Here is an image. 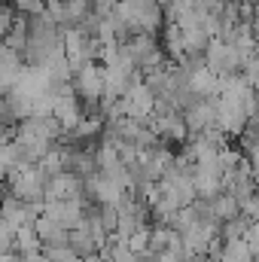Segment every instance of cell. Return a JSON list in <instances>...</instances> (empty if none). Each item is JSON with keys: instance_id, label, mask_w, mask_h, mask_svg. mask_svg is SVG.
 <instances>
[{"instance_id": "1", "label": "cell", "mask_w": 259, "mask_h": 262, "mask_svg": "<svg viewBox=\"0 0 259 262\" xmlns=\"http://www.w3.org/2000/svg\"><path fill=\"white\" fill-rule=\"evenodd\" d=\"M122 113L134 122H149V116L156 113V95L146 89V82L131 85L122 98Z\"/></svg>"}, {"instance_id": "2", "label": "cell", "mask_w": 259, "mask_h": 262, "mask_svg": "<svg viewBox=\"0 0 259 262\" xmlns=\"http://www.w3.org/2000/svg\"><path fill=\"white\" fill-rule=\"evenodd\" d=\"M101 128H104V119H101V116H82L76 128L67 131V137H70V140H89V137H95Z\"/></svg>"}, {"instance_id": "3", "label": "cell", "mask_w": 259, "mask_h": 262, "mask_svg": "<svg viewBox=\"0 0 259 262\" xmlns=\"http://www.w3.org/2000/svg\"><path fill=\"white\" fill-rule=\"evenodd\" d=\"M49 216H52L55 223H61V226H70V223H76L79 207H76L73 201H55V204L49 207Z\"/></svg>"}, {"instance_id": "4", "label": "cell", "mask_w": 259, "mask_h": 262, "mask_svg": "<svg viewBox=\"0 0 259 262\" xmlns=\"http://www.w3.org/2000/svg\"><path fill=\"white\" fill-rule=\"evenodd\" d=\"M37 235H40V238H46V241H64L61 223H55L52 216H46V220H40V223H37Z\"/></svg>"}, {"instance_id": "5", "label": "cell", "mask_w": 259, "mask_h": 262, "mask_svg": "<svg viewBox=\"0 0 259 262\" xmlns=\"http://www.w3.org/2000/svg\"><path fill=\"white\" fill-rule=\"evenodd\" d=\"M15 12H21L25 18L40 15V12H46V0H15Z\"/></svg>"}, {"instance_id": "6", "label": "cell", "mask_w": 259, "mask_h": 262, "mask_svg": "<svg viewBox=\"0 0 259 262\" xmlns=\"http://www.w3.org/2000/svg\"><path fill=\"white\" fill-rule=\"evenodd\" d=\"M15 235H18V244H21L25 250H31V247L37 244V238H40V235H37L34 229H28V226H18V229H15Z\"/></svg>"}, {"instance_id": "7", "label": "cell", "mask_w": 259, "mask_h": 262, "mask_svg": "<svg viewBox=\"0 0 259 262\" xmlns=\"http://www.w3.org/2000/svg\"><path fill=\"white\" fill-rule=\"evenodd\" d=\"M70 241H73V247H79V250H92V235H85V232H73Z\"/></svg>"}, {"instance_id": "8", "label": "cell", "mask_w": 259, "mask_h": 262, "mask_svg": "<svg viewBox=\"0 0 259 262\" xmlns=\"http://www.w3.org/2000/svg\"><path fill=\"white\" fill-rule=\"evenodd\" d=\"M156 3H159L162 9H168V6H174V0H156Z\"/></svg>"}, {"instance_id": "9", "label": "cell", "mask_w": 259, "mask_h": 262, "mask_svg": "<svg viewBox=\"0 0 259 262\" xmlns=\"http://www.w3.org/2000/svg\"><path fill=\"white\" fill-rule=\"evenodd\" d=\"M25 262H43V259H40V256H34V253H31V256H28V259H25Z\"/></svg>"}, {"instance_id": "10", "label": "cell", "mask_w": 259, "mask_h": 262, "mask_svg": "<svg viewBox=\"0 0 259 262\" xmlns=\"http://www.w3.org/2000/svg\"><path fill=\"white\" fill-rule=\"evenodd\" d=\"M6 174H9V171H6V168H3V165H0V180H3V177H6Z\"/></svg>"}]
</instances>
